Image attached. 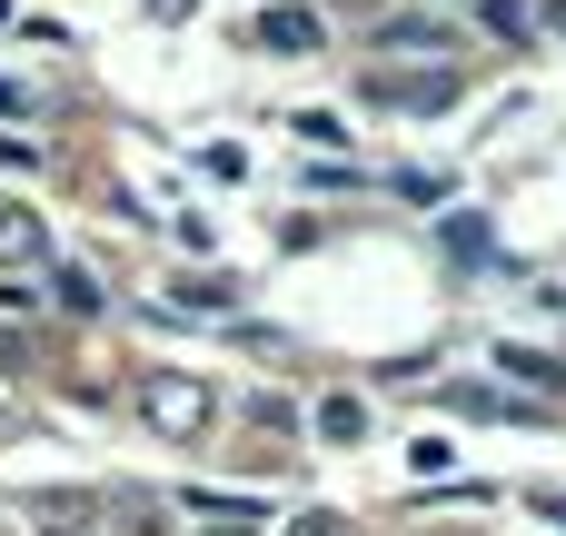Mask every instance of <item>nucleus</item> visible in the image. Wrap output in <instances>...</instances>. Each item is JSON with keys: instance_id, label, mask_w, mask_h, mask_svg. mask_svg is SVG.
I'll return each instance as SVG.
<instances>
[{"instance_id": "obj_10", "label": "nucleus", "mask_w": 566, "mask_h": 536, "mask_svg": "<svg viewBox=\"0 0 566 536\" xmlns=\"http://www.w3.org/2000/svg\"><path fill=\"white\" fill-rule=\"evenodd\" d=\"M497 368H507L517 388H537V398H557V388H566V368H557V358H537V348H497Z\"/></svg>"}, {"instance_id": "obj_1", "label": "nucleus", "mask_w": 566, "mask_h": 536, "mask_svg": "<svg viewBox=\"0 0 566 536\" xmlns=\"http://www.w3.org/2000/svg\"><path fill=\"white\" fill-rule=\"evenodd\" d=\"M209 418H219V388H209L199 368H139V428H149V438L199 448Z\"/></svg>"}, {"instance_id": "obj_6", "label": "nucleus", "mask_w": 566, "mask_h": 536, "mask_svg": "<svg viewBox=\"0 0 566 536\" xmlns=\"http://www.w3.org/2000/svg\"><path fill=\"white\" fill-rule=\"evenodd\" d=\"M0 269H50V229H40V209H0Z\"/></svg>"}, {"instance_id": "obj_14", "label": "nucleus", "mask_w": 566, "mask_h": 536, "mask_svg": "<svg viewBox=\"0 0 566 536\" xmlns=\"http://www.w3.org/2000/svg\"><path fill=\"white\" fill-rule=\"evenodd\" d=\"M408 458H418V477H448V467H458V448H448V438H418Z\"/></svg>"}, {"instance_id": "obj_8", "label": "nucleus", "mask_w": 566, "mask_h": 536, "mask_svg": "<svg viewBox=\"0 0 566 536\" xmlns=\"http://www.w3.org/2000/svg\"><path fill=\"white\" fill-rule=\"evenodd\" d=\"M169 298H179V308H209V318H229V308H239V278H219V269H199V278H179Z\"/></svg>"}, {"instance_id": "obj_18", "label": "nucleus", "mask_w": 566, "mask_h": 536, "mask_svg": "<svg viewBox=\"0 0 566 536\" xmlns=\"http://www.w3.org/2000/svg\"><path fill=\"white\" fill-rule=\"evenodd\" d=\"M139 10H159V20H179V10H199V0H139Z\"/></svg>"}, {"instance_id": "obj_19", "label": "nucleus", "mask_w": 566, "mask_h": 536, "mask_svg": "<svg viewBox=\"0 0 566 536\" xmlns=\"http://www.w3.org/2000/svg\"><path fill=\"white\" fill-rule=\"evenodd\" d=\"M99 536H109V527H99Z\"/></svg>"}, {"instance_id": "obj_13", "label": "nucleus", "mask_w": 566, "mask_h": 536, "mask_svg": "<svg viewBox=\"0 0 566 536\" xmlns=\"http://www.w3.org/2000/svg\"><path fill=\"white\" fill-rule=\"evenodd\" d=\"M488 30L497 40H527V0H488Z\"/></svg>"}, {"instance_id": "obj_5", "label": "nucleus", "mask_w": 566, "mask_h": 536, "mask_svg": "<svg viewBox=\"0 0 566 536\" xmlns=\"http://www.w3.org/2000/svg\"><path fill=\"white\" fill-rule=\"evenodd\" d=\"M368 99H388V109H448L458 70H368Z\"/></svg>"}, {"instance_id": "obj_2", "label": "nucleus", "mask_w": 566, "mask_h": 536, "mask_svg": "<svg viewBox=\"0 0 566 536\" xmlns=\"http://www.w3.org/2000/svg\"><path fill=\"white\" fill-rule=\"evenodd\" d=\"M109 487H30L20 497V527H40V536H99L109 527Z\"/></svg>"}, {"instance_id": "obj_7", "label": "nucleus", "mask_w": 566, "mask_h": 536, "mask_svg": "<svg viewBox=\"0 0 566 536\" xmlns=\"http://www.w3.org/2000/svg\"><path fill=\"white\" fill-rule=\"evenodd\" d=\"M50 308V269H0V318H40Z\"/></svg>"}, {"instance_id": "obj_3", "label": "nucleus", "mask_w": 566, "mask_h": 536, "mask_svg": "<svg viewBox=\"0 0 566 536\" xmlns=\"http://www.w3.org/2000/svg\"><path fill=\"white\" fill-rule=\"evenodd\" d=\"M249 50H269V60H318V50H328V20H318L308 0H269V10L249 20Z\"/></svg>"}, {"instance_id": "obj_11", "label": "nucleus", "mask_w": 566, "mask_h": 536, "mask_svg": "<svg viewBox=\"0 0 566 536\" xmlns=\"http://www.w3.org/2000/svg\"><path fill=\"white\" fill-rule=\"evenodd\" d=\"M50 298H60V308H80V318H90V308H99V278H90V269H50Z\"/></svg>"}, {"instance_id": "obj_4", "label": "nucleus", "mask_w": 566, "mask_h": 536, "mask_svg": "<svg viewBox=\"0 0 566 536\" xmlns=\"http://www.w3.org/2000/svg\"><path fill=\"white\" fill-rule=\"evenodd\" d=\"M378 70H458V30L448 20H388L378 30Z\"/></svg>"}, {"instance_id": "obj_12", "label": "nucleus", "mask_w": 566, "mask_h": 536, "mask_svg": "<svg viewBox=\"0 0 566 536\" xmlns=\"http://www.w3.org/2000/svg\"><path fill=\"white\" fill-rule=\"evenodd\" d=\"M20 428H30V398H20V388H10V368H0V448H10Z\"/></svg>"}, {"instance_id": "obj_15", "label": "nucleus", "mask_w": 566, "mask_h": 536, "mask_svg": "<svg viewBox=\"0 0 566 536\" xmlns=\"http://www.w3.org/2000/svg\"><path fill=\"white\" fill-rule=\"evenodd\" d=\"M189 536H269V527H249V517H209V527H189Z\"/></svg>"}, {"instance_id": "obj_9", "label": "nucleus", "mask_w": 566, "mask_h": 536, "mask_svg": "<svg viewBox=\"0 0 566 536\" xmlns=\"http://www.w3.org/2000/svg\"><path fill=\"white\" fill-rule=\"evenodd\" d=\"M318 438H328V448H358V438H368V408H358L348 388H338V398H318Z\"/></svg>"}, {"instance_id": "obj_17", "label": "nucleus", "mask_w": 566, "mask_h": 536, "mask_svg": "<svg viewBox=\"0 0 566 536\" xmlns=\"http://www.w3.org/2000/svg\"><path fill=\"white\" fill-rule=\"evenodd\" d=\"M527 507H537V517H557V527H566V497H557V487H537Z\"/></svg>"}, {"instance_id": "obj_16", "label": "nucleus", "mask_w": 566, "mask_h": 536, "mask_svg": "<svg viewBox=\"0 0 566 536\" xmlns=\"http://www.w3.org/2000/svg\"><path fill=\"white\" fill-rule=\"evenodd\" d=\"M289 536H338V517H328V507H308V517H298Z\"/></svg>"}]
</instances>
